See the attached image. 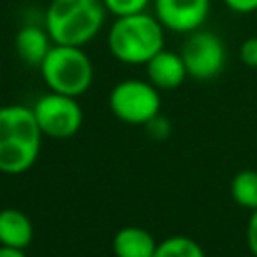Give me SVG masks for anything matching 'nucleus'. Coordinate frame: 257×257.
<instances>
[{"mask_svg":"<svg viewBox=\"0 0 257 257\" xmlns=\"http://www.w3.org/2000/svg\"><path fill=\"white\" fill-rule=\"evenodd\" d=\"M106 44L116 60L124 64H147L165 48V26L149 12L116 16L108 28Z\"/></svg>","mask_w":257,"mask_h":257,"instance_id":"obj_3","label":"nucleus"},{"mask_svg":"<svg viewBox=\"0 0 257 257\" xmlns=\"http://www.w3.org/2000/svg\"><path fill=\"white\" fill-rule=\"evenodd\" d=\"M239 60L249 68H257V36H251V38L241 42Z\"/></svg>","mask_w":257,"mask_h":257,"instance_id":"obj_16","label":"nucleus"},{"mask_svg":"<svg viewBox=\"0 0 257 257\" xmlns=\"http://www.w3.org/2000/svg\"><path fill=\"white\" fill-rule=\"evenodd\" d=\"M153 8L165 30L191 34L205 24L211 0H153Z\"/></svg>","mask_w":257,"mask_h":257,"instance_id":"obj_8","label":"nucleus"},{"mask_svg":"<svg viewBox=\"0 0 257 257\" xmlns=\"http://www.w3.org/2000/svg\"><path fill=\"white\" fill-rule=\"evenodd\" d=\"M112 114L128 124H149L161 110L159 88L149 80L126 78L112 86L108 94Z\"/></svg>","mask_w":257,"mask_h":257,"instance_id":"obj_5","label":"nucleus"},{"mask_svg":"<svg viewBox=\"0 0 257 257\" xmlns=\"http://www.w3.org/2000/svg\"><path fill=\"white\" fill-rule=\"evenodd\" d=\"M247 245H249V251L257 257V209L251 211V217H249V225H247Z\"/></svg>","mask_w":257,"mask_h":257,"instance_id":"obj_18","label":"nucleus"},{"mask_svg":"<svg viewBox=\"0 0 257 257\" xmlns=\"http://www.w3.org/2000/svg\"><path fill=\"white\" fill-rule=\"evenodd\" d=\"M145 68H147L149 82L155 84L161 90L179 88L185 82V78L189 76L181 52H173V50H167V48L159 50L145 64Z\"/></svg>","mask_w":257,"mask_h":257,"instance_id":"obj_9","label":"nucleus"},{"mask_svg":"<svg viewBox=\"0 0 257 257\" xmlns=\"http://www.w3.org/2000/svg\"><path fill=\"white\" fill-rule=\"evenodd\" d=\"M157 241L153 233L137 225L122 227L112 239V251L116 257H153Z\"/></svg>","mask_w":257,"mask_h":257,"instance_id":"obj_12","label":"nucleus"},{"mask_svg":"<svg viewBox=\"0 0 257 257\" xmlns=\"http://www.w3.org/2000/svg\"><path fill=\"white\" fill-rule=\"evenodd\" d=\"M52 38L46 28H40L36 24L22 26L14 36V48L22 62L28 66H40L48 50L52 48Z\"/></svg>","mask_w":257,"mask_h":257,"instance_id":"obj_10","label":"nucleus"},{"mask_svg":"<svg viewBox=\"0 0 257 257\" xmlns=\"http://www.w3.org/2000/svg\"><path fill=\"white\" fill-rule=\"evenodd\" d=\"M38 68L46 86L52 92H60L74 98L84 94L94 78L92 60L82 50V46L52 44Z\"/></svg>","mask_w":257,"mask_h":257,"instance_id":"obj_4","label":"nucleus"},{"mask_svg":"<svg viewBox=\"0 0 257 257\" xmlns=\"http://www.w3.org/2000/svg\"><path fill=\"white\" fill-rule=\"evenodd\" d=\"M32 237H34V227L28 215L12 207L0 211V245L26 249L32 243Z\"/></svg>","mask_w":257,"mask_h":257,"instance_id":"obj_11","label":"nucleus"},{"mask_svg":"<svg viewBox=\"0 0 257 257\" xmlns=\"http://www.w3.org/2000/svg\"><path fill=\"white\" fill-rule=\"evenodd\" d=\"M106 12L112 16H128V14H139L147 12L151 0H102Z\"/></svg>","mask_w":257,"mask_h":257,"instance_id":"obj_15","label":"nucleus"},{"mask_svg":"<svg viewBox=\"0 0 257 257\" xmlns=\"http://www.w3.org/2000/svg\"><path fill=\"white\" fill-rule=\"evenodd\" d=\"M231 197L245 209H257V171H239L231 181Z\"/></svg>","mask_w":257,"mask_h":257,"instance_id":"obj_13","label":"nucleus"},{"mask_svg":"<svg viewBox=\"0 0 257 257\" xmlns=\"http://www.w3.org/2000/svg\"><path fill=\"white\" fill-rule=\"evenodd\" d=\"M0 257H26V253H24V249H14V247L0 245Z\"/></svg>","mask_w":257,"mask_h":257,"instance_id":"obj_19","label":"nucleus"},{"mask_svg":"<svg viewBox=\"0 0 257 257\" xmlns=\"http://www.w3.org/2000/svg\"><path fill=\"white\" fill-rule=\"evenodd\" d=\"M187 74L195 80H211L225 68L227 50L223 40L211 30H195L181 48Z\"/></svg>","mask_w":257,"mask_h":257,"instance_id":"obj_6","label":"nucleus"},{"mask_svg":"<svg viewBox=\"0 0 257 257\" xmlns=\"http://www.w3.org/2000/svg\"><path fill=\"white\" fill-rule=\"evenodd\" d=\"M223 4L235 14H251L257 12V0H223Z\"/></svg>","mask_w":257,"mask_h":257,"instance_id":"obj_17","label":"nucleus"},{"mask_svg":"<svg viewBox=\"0 0 257 257\" xmlns=\"http://www.w3.org/2000/svg\"><path fill=\"white\" fill-rule=\"evenodd\" d=\"M32 112L42 135L52 139H68L76 135L82 124V108L76 98L52 90L34 102Z\"/></svg>","mask_w":257,"mask_h":257,"instance_id":"obj_7","label":"nucleus"},{"mask_svg":"<svg viewBox=\"0 0 257 257\" xmlns=\"http://www.w3.org/2000/svg\"><path fill=\"white\" fill-rule=\"evenodd\" d=\"M42 145V131L32 108L24 104L0 106V171L18 175L28 171Z\"/></svg>","mask_w":257,"mask_h":257,"instance_id":"obj_1","label":"nucleus"},{"mask_svg":"<svg viewBox=\"0 0 257 257\" xmlns=\"http://www.w3.org/2000/svg\"><path fill=\"white\" fill-rule=\"evenodd\" d=\"M102 0H50L44 12V28L54 44L86 46L104 26Z\"/></svg>","mask_w":257,"mask_h":257,"instance_id":"obj_2","label":"nucleus"},{"mask_svg":"<svg viewBox=\"0 0 257 257\" xmlns=\"http://www.w3.org/2000/svg\"><path fill=\"white\" fill-rule=\"evenodd\" d=\"M153 257H205V251L191 237L175 235L157 243Z\"/></svg>","mask_w":257,"mask_h":257,"instance_id":"obj_14","label":"nucleus"}]
</instances>
